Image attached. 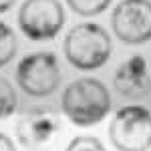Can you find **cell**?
I'll return each instance as SVG.
<instances>
[{
    "instance_id": "obj_1",
    "label": "cell",
    "mask_w": 151,
    "mask_h": 151,
    "mask_svg": "<svg viewBox=\"0 0 151 151\" xmlns=\"http://www.w3.org/2000/svg\"><path fill=\"white\" fill-rule=\"evenodd\" d=\"M60 107L70 123H75L77 127H91L109 115L111 95L101 81L83 77L65 89Z\"/></svg>"
},
{
    "instance_id": "obj_2",
    "label": "cell",
    "mask_w": 151,
    "mask_h": 151,
    "mask_svg": "<svg viewBox=\"0 0 151 151\" xmlns=\"http://www.w3.org/2000/svg\"><path fill=\"white\" fill-rule=\"evenodd\" d=\"M111 36L101 24L83 22L70 28L65 36V57L81 70H95L111 57Z\"/></svg>"
},
{
    "instance_id": "obj_3",
    "label": "cell",
    "mask_w": 151,
    "mask_h": 151,
    "mask_svg": "<svg viewBox=\"0 0 151 151\" xmlns=\"http://www.w3.org/2000/svg\"><path fill=\"white\" fill-rule=\"evenodd\" d=\"M109 139L119 151H147L151 147V111L141 105L119 109L109 125Z\"/></svg>"
},
{
    "instance_id": "obj_4",
    "label": "cell",
    "mask_w": 151,
    "mask_h": 151,
    "mask_svg": "<svg viewBox=\"0 0 151 151\" xmlns=\"http://www.w3.org/2000/svg\"><path fill=\"white\" fill-rule=\"evenodd\" d=\"M16 81L26 95L47 97L52 95L60 85V67L55 52H32L18 63Z\"/></svg>"
},
{
    "instance_id": "obj_5",
    "label": "cell",
    "mask_w": 151,
    "mask_h": 151,
    "mask_svg": "<svg viewBox=\"0 0 151 151\" xmlns=\"http://www.w3.org/2000/svg\"><path fill=\"white\" fill-rule=\"evenodd\" d=\"M65 24V10L58 0H24L18 12V26L30 40H50Z\"/></svg>"
},
{
    "instance_id": "obj_6",
    "label": "cell",
    "mask_w": 151,
    "mask_h": 151,
    "mask_svg": "<svg viewBox=\"0 0 151 151\" xmlns=\"http://www.w3.org/2000/svg\"><path fill=\"white\" fill-rule=\"evenodd\" d=\"M111 26L125 45L151 40V0H121L113 10Z\"/></svg>"
},
{
    "instance_id": "obj_7",
    "label": "cell",
    "mask_w": 151,
    "mask_h": 151,
    "mask_svg": "<svg viewBox=\"0 0 151 151\" xmlns=\"http://www.w3.org/2000/svg\"><path fill=\"white\" fill-rule=\"evenodd\" d=\"M58 129H60L58 117L50 109L36 107V109H30L18 121L16 133H18V139L22 145L38 149V147L50 143V139L58 133Z\"/></svg>"
},
{
    "instance_id": "obj_8",
    "label": "cell",
    "mask_w": 151,
    "mask_h": 151,
    "mask_svg": "<svg viewBox=\"0 0 151 151\" xmlns=\"http://www.w3.org/2000/svg\"><path fill=\"white\" fill-rule=\"evenodd\" d=\"M113 85L123 97L139 99L151 93V65L147 57L133 55L119 65Z\"/></svg>"
},
{
    "instance_id": "obj_9",
    "label": "cell",
    "mask_w": 151,
    "mask_h": 151,
    "mask_svg": "<svg viewBox=\"0 0 151 151\" xmlns=\"http://www.w3.org/2000/svg\"><path fill=\"white\" fill-rule=\"evenodd\" d=\"M16 55V36L6 22H0V67L8 65Z\"/></svg>"
},
{
    "instance_id": "obj_10",
    "label": "cell",
    "mask_w": 151,
    "mask_h": 151,
    "mask_svg": "<svg viewBox=\"0 0 151 151\" xmlns=\"http://www.w3.org/2000/svg\"><path fill=\"white\" fill-rule=\"evenodd\" d=\"M16 105H18V97L14 87L10 85V81L0 77V119L10 117L16 111Z\"/></svg>"
},
{
    "instance_id": "obj_11",
    "label": "cell",
    "mask_w": 151,
    "mask_h": 151,
    "mask_svg": "<svg viewBox=\"0 0 151 151\" xmlns=\"http://www.w3.org/2000/svg\"><path fill=\"white\" fill-rule=\"evenodd\" d=\"M69 6L81 16H95L109 8L111 0H67Z\"/></svg>"
},
{
    "instance_id": "obj_12",
    "label": "cell",
    "mask_w": 151,
    "mask_h": 151,
    "mask_svg": "<svg viewBox=\"0 0 151 151\" xmlns=\"http://www.w3.org/2000/svg\"><path fill=\"white\" fill-rule=\"evenodd\" d=\"M65 151H105V147L97 137L83 135V137H75Z\"/></svg>"
},
{
    "instance_id": "obj_13",
    "label": "cell",
    "mask_w": 151,
    "mask_h": 151,
    "mask_svg": "<svg viewBox=\"0 0 151 151\" xmlns=\"http://www.w3.org/2000/svg\"><path fill=\"white\" fill-rule=\"evenodd\" d=\"M0 151H16L12 139L8 137V135H4L2 131H0Z\"/></svg>"
},
{
    "instance_id": "obj_14",
    "label": "cell",
    "mask_w": 151,
    "mask_h": 151,
    "mask_svg": "<svg viewBox=\"0 0 151 151\" xmlns=\"http://www.w3.org/2000/svg\"><path fill=\"white\" fill-rule=\"evenodd\" d=\"M14 2H16V0H0V12H6L8 8H12Z\"/></svg>"
}]
</instances>
